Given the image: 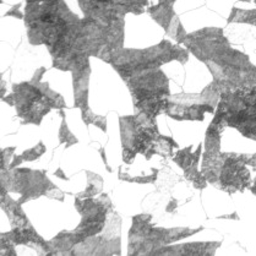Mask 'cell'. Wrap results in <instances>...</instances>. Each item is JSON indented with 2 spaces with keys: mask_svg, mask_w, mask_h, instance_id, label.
Wrapping results in <instances>:
<instances>
[{
  "mask_svg": "<svg viewBox=\"0 0 256 256\" xmlns=\"http://www.w3.org/2000/svg\"><path fill=\"white\" fill-rule=\"evenodd\" d=\"M255 2H256V0H255Z\"/></svg>",
  "mask_w": 256,
  "mask_h": 256,
  "instance_id": "1",
  "label": "cell"
}]
</instances>
